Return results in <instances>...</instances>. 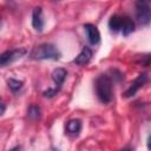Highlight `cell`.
Segmentation results:
<instances>
[{"label": "cell", "mask_w": 151, "mask_h": 151, "mask_svg": "<svg viewBox=\"0 0 151 151\" xmlns=\"http://www.w3.org/2000/svg\"><path fill=\"white\" fill-rule=\"evenodd\" d=\"M94 90L98 99L103 104H109L112 100V79L107 74H100L94 80Z\"/></svg>", "instance_id": "obj_1"}, {"label": "cell", "mask_w": 151, "mask_h": 151, "mask_svg": "<svg viewBox=\"0 0 151 151\" xmlns=\"http://www.w3.org/2000/svg\"><path fill=\"white\" fill-rule=\"evenodd\" d=\"M60 57H61V53L58 50V47L50 42L40 44L35 46L31 52V58L35 60H46V59L58 60Z\"/></svg>", "instance_id": "obj_2"}, {"label": "cell", "mask_w": 151, "mask_h": 151, "mask_svg": "<svg viewBox=\"0 0 151 151\" xmlns=\"http://www.w3.org/2000/svg\"><path fill=\"white\" fill-rule=\"evenodd\" d=\"M66 76H67V72H66L65 68L59 67V68L53 70V72H52V79H53L55 86L52 87V88H48V90L44 91L42 94H44L45 97H48V98L54 97V96L59 92V90L61 88V85L64 84V81H65V79H66Z\"/></svg>", "instance_id": "obj_3"}, {"label": "cell", "mask_w": 151, "mask_h": 151, "mask_svg": "<svg viewBox=\"0 0 151 151\" xmlns=\"http://www.w3.org/2000/svg\"><path fill=\"white\" fill-rule=\"evenodd\" d=\"M136 17L142 26H147L150 24L151 13H150V4L147 1L136 2Z\"/></svg>", "instance_id": "obj_4"}, {"label": "cell", "mask_w": 151, "mask_h": 151, "mask_svg": "<svg viewBox=\"0 0 151 151\" xmlns=\"http://www.w3.org/2000/svg\"><path fill=\"white\" fill-rule=\"evenodd\" d=\"M26 48H15L11 51H6L0 54V67H4L6 65L12 64L13 61L22 58L26 54Z\"/></svg>", "instance_id": "obj_5"}, {"label": "cell", "mask_w": 151, "mask_h": 151, "mask_svg": "<svg viewBox=\"0 0 151 151\" xmlns=\"http://www.w3.org/2000/svg\"><path fill=\"white\" fill-rule=\"evenodd\" d=\"M147 79H149V76H147V73H146V72L140 73V74H139V76L133 80V83L131 84V86L125 91L124 97H125V98H130V97L134 96V94H136V92H137L140 87H143V85L147 81Z\"/></svg>", "instance_id": "obj_6"}, {"label": "cell", "mask_w": 151, "mask_h": 151, "mask_svg": "<svg viewBox=\"0 0 151 151\" xmlns=\"http://www.w3.org/2000/svg\"><path fill=\"white\" fill-rule=\"evenodd\" d=\"M84 29L86 32V37H87L88 42L91 45H97L100 40V33H99V29L97 28V26L93 24H85Z\"/></svg>", "instance_id": "obj_7"}, {"label": "cell", "mask_w": 151, "mask_h": 151, "mask_svg": "<svg viewBox=\"0 0 151 151\" xmlns=\"http://www.w3.org/2000/svg\"><path fill=\"white\" fill-rule=\"evenodd\" d=\"M44 19H42V8L40 6L35 7L32 13V26L35 31L41 32L44 28Z\"/></svg>", "instance_id": "obj_8"}, {"label": "cell", "mask_w": 151, "mask_h": 151, "mask_svg": "<svg viewBox=\"0 0 151 151\" xmlns=\"http://www.w3.org/2000/svg\"><path fill=\"white\" fill-rule=\"evenodd\" d=\"M92 54H93L92 50L88 46H84L83 50L80 51V53L73 59V63L77 64V65H85L91 60Z\"/></svg>", "instance_id": "obj_9"}, {"label": "cell", "mask_w": 151, "mask_h": 151, "mask_svg": "<svg viewBox=\"0 0 151 151\" xmlns=\"http://www.w3.org/2000/svg\"><path fill=\"white\" fill-rule=\"evenodd\" d=\"M123 19H124V15H119V14L111 15V18L109 20V27H110V29L112 32H120L122 25H123Z\"/></svg>", "instance_id": "obj_10"}, {"label": "cell", "mask_w": 151, "mask_h": 151, "mask_svg": "<svg viewBox=\"0 0 151 151\" xmlns=\"http://www.w3.org/2000/svg\"><path fill=\"white\" fill-rule=\"evenodd\" d=\"M133 31H134V22L132 21V19H131V18H129V17L124 15L123 25H122V29H120V32L123 33V35L127 37V35H130Z\"/></svg>", "instance_id": "obj_11"}, {"label": "cell", "mask_w": 151, "mask_h": 151, "mask_svg": "<svg viewBox=\"0 0 151 151\" xmlns=\"http://www.w3.org/2000/svg\"><path fill=\"white\" fill-rule=\"evenodd\" d=\"M81 130V122L79 119H71L66 123V131L72 134L79 133Z\"/></svg>", "instance_id": "obj_12"}, {"label": "cell", "mask_w": 151, "mask_h": 151, "mask_svg": "<svg viewBox=\"0 0 151 151\" xmlns=\"http://www.w3.org/2000/svg\"><path fill=\"white\" fill-rule=\"evenodd\" d=\"M40 113H41L40 107H39L38 105H35V104L29 105L28 109H27V116H28V118H29L31 120H37V119H39V118H40Z\"/></svg>", "instance_id": "obj_13"}, {"label": "cell", "mask_w": 151, "mask_h": 151, "mask_svg": "<svg viewBox=\"0 0 151 151\" xmlns=\"http://www.w3.org/2000/svg\"><path fill=\"white\" fill-rule=\"evenodd\" d=\"M22 84L24 83L21 80H18V79H14V78H9L7 80V85H8V87L11 88V91L13 93H17L22 87Z\"/></svg>", "instance_id": "obj_14"}, {"label": "cell", "mask_w": 151, "mask_h": 151, "mask_svg": "<svg viewBox=\"0 0 151 151\" xmlns=\"http://www.w3.org/2000/svg\"><path fill=\"white\" fill-rule=\"evenodd\" d=\"M5 110H6V105H5L2 101H0V116L5 112Z\"/></svg>", "instance_id": "obj_15"}, {"label": "cell", "mask_w": 151, "mask_h": 151, "mask_svg": "<svg viewBox=\"0 0 151 151\" xmlns=\"http://www.w3.org/2000/svg\"><path fill=\"white\" fill-rule=\"evenodd\" d=\"M19 150H20V147H19V146H15V147H13L11 151H19Z\"/></svg>", "instance_id": "obj_16"}, {"label": "cell", "mask_w": 151, "mask_h": 151, "mask_svg": "<svg viewBox=\"0 0 151 151\" xmlns=\"http://www.w3.org/2000/svg\"><path fill=\"white\" fill-rule=\"evenodd\" d=\"M122 151H131V149H130V147H125V149H123Z\"/></svg>", "instance_id": "obj_17"}, {"label": "cell", "mask_w": 151, "mask_h": 151, "mask_svg": "<svg viewBox=\"0 0 151 151\" xmlns=\"http://www.w3.org/2000/svg\"><path fill=\"white\" fill-rule=\"evenodd\" d=\"M0 27H1V19H0Z\"/></svg>", "instance_id": "obj_18"}]
</instances>
